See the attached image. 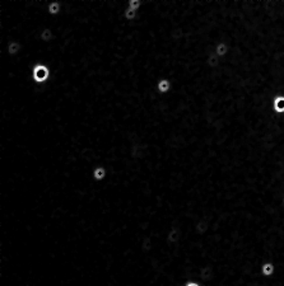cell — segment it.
I'll return each mask as SVG.
<instances>
[{
	"label": "cell",
	"instance_id": "10",
	"mask_svg": "<svg viewBox=\"0 0 284 286\" xmlns=\"http://www.w3.org/2000/svg\"><path fill=\"white\" fill-rule=\"evenodd\" d=\"M275 108L278 111H283L284 110V98H278L275 101Z\"/></svg>",
	"mask_w": 284,
	"mask_h": 286
},
{
	"label": "cell",
	"instance_id": "12",
	"mask_svg": "<svg viewBox=\"0 0 284 286\" xmlns=\"http://www.w3.org/2000/svg\"><path fill=\"white\" fill-rule=\"evenodd\" d=\"M187 286H198V285H196V284H189Z\"/></svg>",
	"mask_w": 284,
	"mask_h": 286
},
{
	"label": "cell",
	"instance_id": "4",
	"mask_svg": "<svg viewBox=\"0 0 284 286\" xmlns=\"http://www.w3.org/2000/svg\"><path fill=\"white\" fill-rule=\"evenodd\" d=\"M59 11H60V3H58V2L50 3V5H49V13H50V14L56 16Z\"/></svg>",
	"mask_w": 284,
	"mask_h": 286
},
{
	"label": "cell",
	"instance_id": "7",
	"mask_svg": "<svg viewBox=\"0 0 284 286\" xmlns=\"http://www.w3.org/2000/svg\"><path fill=\"white\" fill-rule=\"evenodd\" d=\"M105 174H106V172H105V169H103V168H97V169H94V172H93L94 178L98 179V181L103 178Z\"/></svg>",
	"mask_w": 284,
	"mask_h": 286
},
{
	"label": "cell",
	"instance_id": "8",
	"mask_svg": "<svg viewBox=\"0 0 284 286\" xmlns=\"http://www.w3.org/2000/svg\"><path fill=\"white\" fill-rule=\"evenodd\" d=\"M140 7H142V2H139V0H130L128 8H130V9H133V10L137 11Z\"/></svg>",
	"mask_w": 284,
	"mask_h": 286
},
{
	"label": "cell",
	"instance_id": "1",
	"mask_svg": "<svg viewBox=\"0 0 284 286\" xmlns=\"http://www.w3.org/2000/svg\"><path fill=\"white\" fill-rule=\"evenodd\" d=\"M32 75H33V79L37 81V83H42V81H45L50 76V70L47 69V66L40 64V65H36L33 67Z\"/></svg>",
	"mask_w": 284,
	"mask_h": 286
},
{
	"label": "cell",
	"instance_id": "2",
	"mask_svg": "<svg viewBox=\"0 0 284 286\" xmlns=\"http://www.w3.org/2000/svg\"><path fill=\"white\" fill-rule=\"evenodd\" d=\"M157 89L159 93H167L171 89V81L168 79H161L157 84Z\"/></svg>",
	"mask_w": 284,
	"mask_h": 286
},
{
	"label": "cell",
	"instance_id": "5",
	"mask_svg": "<svg viewBox=\"0 0 284 286\" xmlns=\"http://www.w3.org/2000/svg\"><path fill=\"white\" fill-rule=\"evenodd\" d=\"M40 37H41L42 41L47 42V41H50V39L52 38V31H51L50 28H45V30L41 32V34H40Z\"/></svg>",
	"mask_w": 284,
	"mask_h": 286
},
{
	"label": "cell",
	"instance_id": "3",
	"mask_svg": "<svg viewBox=\"0 0 284 286\" xmlns=\"http://www.w3.org/2000/svg\"><path fill=\"white\" fill-rule=\"evenodd\" d=\"M19 50H21V45L18 42H14V41H13V42H9L8 52L10 53V55H16L17 52H19Z\"/></svg>",
	"mask_w": 284,
	"mask_h": 286
},
{
	"label": "cell",
	"instance_id": "6",
	"mask_svg": "<svg viewBox=\"0 0 284 286\" xmlns=\"http://www.w3.org/2000/svg\"><path fill=\"white\" fill-rule=\"evenodd\" d=\"M124 16H125V18H126L128 20H133V19H135V17H137V11L133 10V9H130V8H128V9L125 10V13H124Z\"/></svg>",
	"mask_w": 284,
	"mask_h": 286
},
{
	"label": "cell",
	"instance_id": "9",
	"mask_svg": "<svg viewBox=\"0 0 284 286\" xmlns=\"http://www.w3.org/2000/svg\"><path fill=\"white\" fill-rule=\"evenodd\" d=\"M273 271H274V266L272 265V263H266V265H264L263 266V272L266 275V276H269V275H272L273 274Z\"/></svg>",
	"mask_w": 284,
	"mask_h": 286
},
{
	"label": "cell",
	"instance_id": "11",
	"mask_svg": "<svg viewBox=\"0 0 284 286\" xmlns=\"http://www.w3.org/2000/svg\"><path fill=\"white\" fill-rule=\"evenodd\" d=\"M226 46L223 45V43H221L218 47H217V52H218V55H224V53H226Z\"/></svg>",
	"mask_w": 284,
	"mask_h": 286
}]
</instances>
